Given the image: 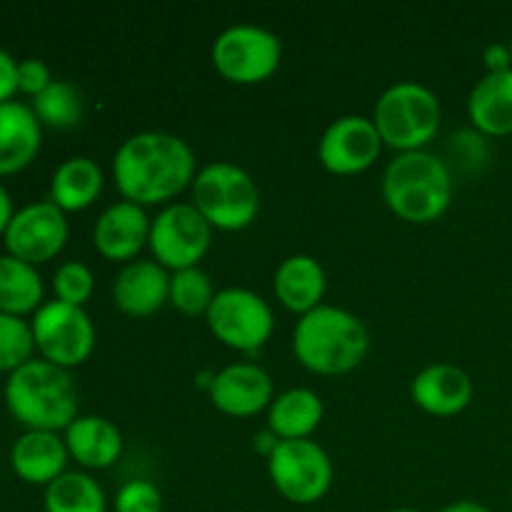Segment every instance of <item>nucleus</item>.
Masks as SVG:
<instances>
[{
    "label": "nucleus",
    "mask_w": 512,
    "mask_h": 512,
    "mask_svg": "<svg viewBox=\"0 0 512 512\" xmlns=\"http://www.w3.org/2000/svg\"><path fill=\"white\" fill-rule=\"evenodd\" d=\"M45 512H108V498L98 480L83 470H65L45 488Z\"/></svg>",
    "instance_id": "nucleus-26"
},
{
    "label": "nucleus",
    "mask_w": 512,
    "mask_h": 512,
    "mask_svg": "<svg viewBox=\"0 0 512 512\" xmlns=\"http://www.w3.org/2000/svg\"><path fill=\"white\" fill-rule=\"evenodd\" d=\"M370 350L363 320L338 305H318L300 315L293 330V353L318 375H345L358 368Z\"/></svg>",
    "instance_id": "nucleus-2"
},
{
    "label": "nucleus",
    "mask_w": 512,
    "mask_h": 512,
    "mask_svg": "<svg viewBox=\"0 0 512 512\" xmlns=\"http://www.w3.org/2000/svg\"><path fill=\"white\" fill-rule=\"evenodd\" d=\"M205 320L220 343L240 353H258L275 328L268 300L248 288L218 290Z\"/></svg>",
    "instance_id": "nucleus-9"
},
{
    "label": "nucleus",
    "mask_w": 512,
    "mask_h": 512,
    "mask_svg": "<svg viewBox=\"0 0 512 512\" xmlns=\"http://www.w3.org/2000/svg\"><path fill=\"white\" fill-rule=\"evenodd\" d=\"M213 240V225L193 203H168L150 218L148 248L165 270L195 268Z\"/></svg>",
    "instance_id": "nucleus-11"
},
{
    "label": "nucleus",
    "mask_w": 512,
    "mask_h": 512,
    "mask_svg": "<svg viewBox=\"0 0 512 512\" xmlns=\"http://www.w3.org/2000/svg\"><path fill=\"white\" fill-rule=\"evenodd\" d=\"M483 60L488 73H503V70L512 68L510 58V45L508 43H490L488 48L483 50Z\"/></svg>",
    "instance_id": "nucleus-35"
},
{
    "label": "nucleus",
    "mask_w": 512,
    "mask_h": 512,
    "mask_svg": "<svg viewBox=\"0 0 512 512\" xmlns=\"http://www.w3.org/2000/svg\"><path fill=\"white\" fill-rule=\"evenodd\" d=\"M390 512H423V510H418V508H398V510H390Z\"/></svg>",
    "instance_id": "nucleus-39"
},
{
    "label": "nucleus",
    "mask_w": 512,
    "mask_h": 512,
    "mask_svg": "<svg viewBox=\"0 0 512 512\" xmlns=\"http://www.w3.org/2000/svg\"><path fill=\"white\" fill-rule=\"evenodd\" d=\"M373 123L383 145L398 153L425 150L440 130V100L418 80H398L380 93Z\"/></svg>",
    "instance_id": "nucleus-5"
},
{
    "label": "nucleus",
    "mask_w": 512,
    "mask_h": 512,
    "mask_svg": "<svg viewBox=\"0 0 512 512\" xmlns=\"http://www.w3.org/2000/svg\"><path fill=\"white\" fill-rule=\"evenodd\" d=\"M283 58V43L268 28L238 23L218 33L210 48L215 70L230 83L255 85L268 80Z\"/></svg>",
    "instance_id": "nucleus-7"
},
{
    "label": "nucleus",
    "mask_w": 512,
    "mask_h": 512,
    "mask_svg": "<svg viewBox=\"0 0 512 512\" xmlns=\"http://www.w3.org/2000/svg\"><path fill=\"white\" fill-rule=\"evenodd\" d=\"M323 400L310 388H290L275 395L268 408V428L280 440H303L323 423Z\"/></svg>",
    "instance_id": "nucleus-24"
},
{
    "label": "nucleus",
    "mask_w": 512,
    "mask_h": 512,
    "mask_svg": "<svg viewBox=\"0 0 512 512\" xmlns=\"http://www.w3.org/2000/svg\"><path fill=\"white\" fill-rule=\"evenodd\" d=\"M53 83L48 63L40 58H25L18 63V90L25 95H40Z\"/></svg>",
    "instance_id": "nucleus-33"
},
{
    "label": "nucleus",
    "mask_w": 512,
    "mask_h": 512,
    "mask_svg": "<svg viewBox=\"0 0 512 512\" xmlns=\"http://www.w3.org/2000/svg\"><path fill=\"white\" fill-rule=\"evenodd\" d=\"M65 448L78 465L88 470H105L123 455V433L118 425L100 415H78L63 435Z\"/></svg>",
    "instance_id": "nucleus-20"
},
{
    "label": "nucleus",
    "mask_w": 512,
    "mask_h": 512,
    "mask_svg": "<svg viewBox=\"0 0 512 512\" xmlns=\"http://www.w3.org/2000/svg\"><path fill=\"white\" fill-rule=\"evenodd\" d=\"M53 290H55V300L83 308L95 290L93 270H90L85 263H80V260H68V263H63L58 270H55Z\"/></svg>",
    "instance_id": "nucleus-30"
},
{
    "label": "nucleus",
    "mask_w": 512,
    "mask_h": 512,
    "mask_svg": "<svg viewBox=\"0 0 512 512\" xmlns=\"http://www.w3.org/2000/svg\"><path fill=\"white\" fill-rule=\"evenodd\" d=\"M215 298V285L210 275L200 265L170 273V300L178 313L183 315H205Z\"/></svg>",
    "instance_id": "nucleus-28"
},
{
    "label": "nucleus",
    "mask_w": 512,
    "mask_h": 512,
    "mask_svg": "<svg viewBox=\"0 0 512 512\" xmlns=\"http://www.w3.org/2000/svg\"><path fill=\"white\" fill-rule=\"evenodd\" d=\"M113 300L133 318L158 313L170 300V273L158 260H130L115 275Z\"/></svg>",
    "instance_id": "nucleus-17"
},
{
    "label": "nucleus",
    "mask_w": 512,
    "mask_h": 512,
    "mask_svg": "<svg viewBox=\"0 0 512 512\" xmlns=\"http://www.w3.org/2000/svg\"><path fill=\"white\" fill-rule=\"evenodd\" d=\"M440 512H493V510L485 508V505L478 503V500H455V503H450L448 508H443Z\"/></svg>",
    "instance_id": "nucleus-38"
},
{
    "label": "nucleus",
    "mask_w": 512,
    "mask_h": 512,
    "mask_svg": "<svg viewBox=\"0 0 512 512\" xmlns=\"http://www.w3.org/2000/svg\"><path fill=\"white\" fill-rule=\"evenodd\" d=\"M193 205L218 230H243L260 213V190L253 175L230 160L203 165L193 180Z\"/></svg>",
    "instance_id": "nucleus-6"
},
{
    "label": "nucleus",
    "mask_w": 512,
    "mask_h": 512,
    "mask_svg": "<svg viewBox=\"0 0 512 512\" xmlns=\"http://www.w3.org/2000/svg\"><path fill=\"white\" fill-rule=\"evenodd\" d=\"M68 233V218L63 210L50 200H40L15 210L3 243L8 255L38 268L63 253Z\"/></svg>",
    "instance_id": "nucleus-12"
},
{
    "label": "nucleus",
    "mask_w": 512,
    "mask_h": 512,
    "mask_svg": "<svg viewBox=\"0 0 512 512\" xmlns=\"http://www.w3.org/2000/svg\"><path fill=\"white\" fill-rule=\"evenodd\" d=\"M273 288L285 308L305 315L318 308V305H323L320 300H323L325 288H328V278H325V270L318 258L308 253H295L288 255L278 265Z\"/></svg>",
    "instance_id": "nucleus-21"
},
{
    "label": "nucleus",
    "mask_w": 512,
    "mask_h": 512,
    "mask_svg": "<svg viewBox=\"0 0 512 512\" xmlns=\"http://www.w3.org/2000/svg\"><path fill=\"white\" fill-rule=\"evenodd\" d=\"M43 145V125L33 108L18 100L0 105V178L28 168Z\"/></svg>",
    "instance_id": "nucleus-19"
},
{
    "label": "nucleus",
    "mask_w": 512,
    "mask_h": 512,
    "mask_svg": "<svg viewBox=\"0 0 512 512\" xmlns=\"http://www.w3.org/2000/svg\"><path fill=\"white\" fill-rule=\"evenodd\" d=\"M453 170L425 150L398 153L383 173V198L408 223H433L453 203Z\"/></svg>",
    "instance_id": "nucleus-4"
},
{
    "label": "nucleus",
    "mask_w": 512,
    "mask_h": 512,
    "mask_svg": "<svg viewBox=\"0 0 512 512\" xmlns=\"http://www.w3.org/2000/svg\"><path fill=\"white\" fill-rule=\"evenodd\" d=\"M33 113L40 120V125L48 128H73L83 120L85 115V100L78 85L68 83V80H53L48 88L33 98Z\"/></svg>",
    "instance_id": "nucleus-27"
},
{
    "label": "nucleus",
    "mask_w": 512,
    "mask_h": 512,
    "mask_svg": "<svg viewBox=\"0 0 512 512\" xmlns=\"http://www.w3.org/2000/svg\"><path fill=\"white\" fill-rule=\"evenodd\" d=\"M18 93V60L0 48V105L10 103Z\"/></svg>",
    "instance_id": "nucleus-34"
},
{
    "label": "nucleus",
    "mask_w": 512,
    "mask_h": 512,
    "mask_svg": "<svg viewBox=\"0 0 512 512\" xmlns=\"http://www.w3.org/2000/svg\"><path fill=\"white\" fill-rule=\"evenodd\" d=\"M5 405L28 430L60 433L78 418V385L70 370L48 360H30L8 375Z\"/></svg>",
    "instance_id": "nucleus-3"
},
{
    "label": "nucleus",
    "mask_w": 512,
    "mask_h": 512,
    "mask_svg": "<svg viewBox=\"0 0 512 512\" xmlns=\"http://www.w3.org/2000/svg\"><path fill=\"white\" fill-rule=\"evenodd\" d=\"M115 512H163V495L158 485L145 478L128 480L123 488L115 493Z\"/></svg>",
    "instance_id": "nucleus-31"
},
{
    "label": "nucleus",
    "mask_w": 512,
    "mask_h": 512,
    "mask_svg": "<svg viewBox=\"0 0 512 512\" xmlns=\"http://www.w3.org/2000/svg\"><path fill=\"white\" fill-rule=\"evenodd\" d=\"M68 458L65 440L58 433L25 430L10 450V468L23 483L48 488L53 480H58L65 473Z\"/></svg>",
    "instance_id": "nucleus-18"
},
{
    "label": "nucleus",
    "mask_w": 512,
    "mask_h": 512,
    "mask_svg": "<svg viewBox=\"0 0 512 512\" xmlns=\"http://www.w3.org/2000/svg\"><path fill=\"white\" fill-rule=\"evenodd\" d=\"M448 153L460 170H478L488 160L485 135L478 130H460V133L450 135Z\"/></svg>",
    "instance_id": "nucleus-32"
},
{
    "label": "nucleus",
    "mask_w": 512,
    "mask_h": 512,
    "mask_svg": "<svg viewBox=\"0 0 512 512\" xmlns=\"http://www.w3.org/2000/svg\"><path fill=\"white\" fill-rule=\"evenodd\" d=\"M198 175L188 140L163 130H143L120 143L113 158V180L123 200L168 205Z\"/></svg>",
    "instance_id": "nucleus-1"
},
{
    "label": "nucleus",
    "mask_w": 512,
    "mask_h": 512,
    "mask_svg": "<svg viewBox=\"0 0 512 512\" xmlns=\"http://www.w3.org/2000/svg\"><path fill=\"white\" fill-rule=\"evenodd\" d=\"M280 443H283V440H280L278 435H275L273 430H270V428L260 430V433H255V438H253V448H255V453L263 455L265 460H268L270 455H273L275 450H278V445H280Z\"/></svg>",
    "instance_id": "nucleus-36"
},
{
    "label": "nucleus",
    "mask_w": 512,
    "mask_h": 512,
    "mask_svg": "<svg viewBox=\"0 0 512 512\" xmlns=\"http://www.w3.org/2000/svg\"><path fill=\"white\" fill-rule=\"evenodd\" d=\"M103 170L88 155H73L63 160L50 180V203L63 213H78L90 208L103 193Z\"/></svg>",
    "instance_id": "nucleus-23"
},
{
    "label": "nucleus",
    "mask_w": 512,
    "mask_h": 512,
    "mask_svg": "<svg viewBox=\"0 0 512 512\" xmlns=\"http://www.w3.org/2000/svg\"><path fill=\"white\" fill-rule=\"evenodd\" d=\"M35 350L58 368H78L95 350V325L85 308L48 300L30 320Z\"/></svg>",
    "instance_id": "nucleus-8"
},
{
    "label": "nucleus",
    "mask_w": 512,
    "mask_h": 512,
    "mask_svg": "<svg viewBox=\"0 0 512 512\" xmlns=\"http://www.w3.org/2000/svg\"><path fill=\"white\" fill-rule=\"evenodd\" d=\"M468 115L478 133L490 138L512 135V68L503 73H485L473 85Z\"/></svg>",
    "instance_id": "nucleus-22"
},
{
    "label": "nucleus",
    "mask_w": 512,
    "mask_h": 512,
    "mask_svg": "<svg viewBox=\"0 0 512 512\" xmlns=\"http://www.w3.org/2000/svg\"><path fill=\"white\" fill-rule=\"evenodd\" d=\"M475 395V385L463 368L453 363H433L410 380V398L420 410L438 418L463 413Z\"/></svg>",
    "instance_id": "nucleus-15"
},
{
    "label": "nucleus",
    "mask_w": 512,
    "mask_h": 512,
    "mask_svg": "<svg viewBox=\"0 0 512 512\" xmlns=\"http://www.w3.org/2000/svg\"><path fill=\"white\" fill-rule=\"evenodd\" d=\"M45 285L38 268L13 255H0V313L25 318L43 305Z\"/></svg>",
    "instance_id": "nucleus-25"
},
{
    "label": "nucleus",
    "mask_w": 512,
    "mask_h": 512,
    "mask_svg": "<svg viewBox=\"0 0 512 512\" xmlns=\"http://www.w3.org/2000/svg\"><path fill=\"white\" fill-rule=\"evenodd\" d=\"M150 218L143 205L118 200L95 220L93 243L108 260H133L148 245Z\"/></svg>",
    "instance_id": "nucleus-16"
},
{
    "label": "nucleus",
    "mask_w": 512,
    "mask_h": 512,
    "mask_svg": "<svg viewBox=\"0 0 512 512\" xmlns=\"http://www.w3.org/2000/svg\"><path fill=\"white\" fill-rule=\"evenodd\" d=\"M208 398L220 413L233 415V418H250L273 403V378L258 363L225 365L213 375Z\"/></svg>",
    "instance_id": "nucleus-14"
},
{
    "label": "nucleus",
    "mask_w": 512,
    "mask_h": 512,
    "mask_svg": "<svg viewBox=\"0 0 512 512\" xmlns=\"http://www.w3.org/2000/svg\"><path fill=\"white\" fill-rule=\"evenodd\" d=\"M508 45H510V58H512V38H510V43H508Z\"/></svg>",
    "instance_id": "nucleus-40"
},
{
    "label": "nucleus",
    "mask_w": 512,
    "mask_h": 512,
    "mask_svg": "<svg viewBox=\"0 0 512 512\" xmlns=\"http://www.w3.org/2000/svg\"><path fill=\"white\" fill-rule=\"evenodd\" d=\"M268 475L288 503L313 505L333 485V460L315 440H283L268 458Z\"/></svg>",
    "instance_id": "nucleus-10"
},
{
    "label": "nucleus",
    "mask_w": 512,
    "mask_h": 512,
    "mask_svg": "<svg viewBox=\"0 0 512 512\" xmlns=\"http://www.w3.org/2000/svg\"><path fill=\"white\" fill-rule=\"evenodd\" d=\"M15 210H13V198H10V193L5 190V185L0 183V235H5V230H8L10 220H13Z\"/></svg>",
    "instance_id": "nucleus-37"
},
{
    "label": "nucleus",
    "mask_w": 512,
    "mask_h": 512,
    "mask_svg": "<svg viewBox=\"0 0 512 512\" xmlns=\"http://www.w3.org/2000/svg\"><path fill=\"white\" fill-rule=\"evenodd\" d=\"M35 338L25 318L0 313V373H15L33 360Z\"/></svg>",
    "instance_id": "nucleus-29"
},
{
    "label": "nucleus",
    "mask_w": 512,
    "mask_h": 512,
    "mask_svg": "<svg viewBox=\"0 0 512 512\" xmlns=\"http://www.w3.org/2000/svg\"><path fill=\"white\" fill-rule=\"evenodd\" d=\"M383 150V138L373 118L340 115L325 128L318 143V158L335 175H355L368 170Z\"/></svg>",
    "instance_id": "nucleus-13"
}]
</instances>
